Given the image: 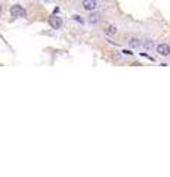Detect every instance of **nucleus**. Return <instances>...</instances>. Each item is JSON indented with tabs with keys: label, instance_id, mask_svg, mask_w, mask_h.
I'll list each match as a JSON object with an SVG mask.
<instances>
[{
	"label": "nucleus",
	"instance_id": "f257e3e1",
	"mask_svg": "<svg viewBox=\"0 0 170 177\" xmlns=\"http://www.w3.org/2000/svg\"><path fill=\"white\" fill-rule=\"evenodd\" d=\"M10 15L13 18H24L27 15V12H25V9L22 8L21 5H13L12 8H10Z\"/></svg>",
	"mask_w": 170,
	"mask_h": 177
},
{
	"label": "nucleus",
	"instance_id": "f03ea898",
	"mask_svg": "<svg viewBox=\"0 0 170 177\" xmlns=\"http://www.w3.org/2000/svg\"><path fill=\"white\" fill-rule=\"evenodd\" d=\"M155 50L157 53L160 55V56H170V46L167 43H160V44H157V47H155Z\"/></svg>",
	"mask_w": 170,
	"mask_h": 177
},
{
	"label": "nucleus",
	"instance_id": "7ed1b4c3",
	"mask_svg": "<svg viewBox=\"0 0 170 177\" xmlns=\"http://www.w3.org/2000/svg\"><path fill=\"white\" fill-rule=\"evenodd\" d=\"M49 25H51L53 30H59L61 27H62V19H61V18L55 13L53 17L49 18Z\"/></svg>",
	"mask_w": 170,
	"mask_h": 177
},
{
	"label": "nucleus",
	"instance_id": "20e7f679",
	"mask_svg": "<svg viewBox=\"0 0 170 177\" xmlns=\"http://www.w3.org/2000/svg\"><path fill=\"white\" fill-rule=\"evenodd\" d=\"M81 6H83V9L89 10V12H93L95 9L98 8V2L96 0H83Z\"/></svg>",
	"mask_w": 170,
	"mask_h": 177
},
{
	"label": "nucleus",
	"instance_id": "39448f33",
	"mask_svg": "<svg viewBox=\"0 0 170 177\" xmlns=\"http://www.w3.org/2000/svg\"><path fill=\"white\" fill-rule=\"evenodd\" d=\"M129 46H130V47H133V49H138V47H141V46H142V40H141V39H138V37H130V39H129Z\"/></svg>",
	"mask_w": 170,
	"mask_h": 177
},
{
	"label": "nucleus",
	"instance_id": "423d86ee",
	"mask_svg": "<svg viewBox=\"0 0 170 177\" xmlns=\"http://www.w3.org/2000/svg\"><path fill=\"white\" fill-rule=\"evenodd\" d=\"M87 21H89V24L96 25V24L101 21V15H99V13H90V15H89V18H87Z\"/></svg>",
	"mask_w": 170,
	"mask_h": 177
},
{
	"label": "nucleus",
	"instance_id": "0eeeda50",
	"mask_svg": "<svg viewBox=\"0 0 170 177\" xmlns=\"http://www.w3.org/2000/svg\"><path fill=\"white\" fill-rule=\"evenodd\" d=\"M142 46H144L146 50H153L154 47H157V46H155V43H154L153 40H145V42L142 43Z\"/></svg>",
	"mask_w": 170,
	"mask_h": 177
},
{
	"label": "nucleus",
	"instance_id": "6e6552de",
	"mask_svg": "<svg viewBox=\"0 0 170 177\" xmlns=\"http://www.w3.org/2000/svg\"><path fill=\"white\" fill-rule=\"evenodd\" d=\"M104 33L107 34V35H114V34L117 33V28L114 25H110V27H107V30H105Z\"/></svg>",
	"mask_w": 170,
	"mask_h": 177
},
{
	"label": "nucleus",
	"instance_id": "1a4fd4ad",
	"mask_svg": "<svg viewBox=\"0 0 170 177\" xmlns=\"http://www.w3.org/2000/svg\"><path fill=\"white\" fill-rule=\"evenodd\" d=\"M74 21H77V22H80V24H83L85 22V19L81 17H77V15H74Z\"/></svg>",
	"mask_w": 170,
	"mask_h": 177
},
{
	"label": "nucleus",
	"instance_id": "9d476101",
	"mask_svg": "<svg viewBox=\"0 0 170 177\" xmlns=\"http://www.w3.org/2000/svg\"><path fill=\"white\" fill-rule=\"evenodd\" d=\"M123 53H124L126 56H133V53H132L130 50H123Z\"/></svg>",
	"mask_w": 170,
	"mask_h": 177
}]
</instances>
